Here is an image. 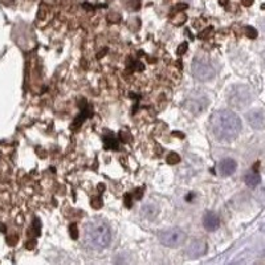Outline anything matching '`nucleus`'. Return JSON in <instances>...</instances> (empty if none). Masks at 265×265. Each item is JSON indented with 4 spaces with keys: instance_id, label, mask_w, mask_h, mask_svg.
Returning <instances> with one entry per match:
<instances>
[{
    "instance_id": "obj_3",
    "label": "nucleus",
    "mask_w": 265,
    "mask_h": 265,
    "mask_svg": "<svg viewBox=\"0 0 265 265\" xmlns=\"http://www.w3.org/2000/svg\"><path fill=\"white\" fill-rule=\"evenodd\" d=\"M252 98V90L247 85H234L228 90V102L236 109L248 106Z\"/></svg>"
},
{
    "instance_id": "obj_2",
    "label": "nucleus",
    "mask_w": 265,
    "mask_h": 265,
    "mask_svg": "<svg viewBox=\"0 0 265 265\" xmlns=\"http://www.w3.org/2000/svg\"><path fill=\"white\" fill-rule=\"evenodd\" d=\"M86 243L94 249L107 248L111 243V231L106 223L101 220L90 221L85 230Z\"/></svg>"
},
{
    "instance_id": "obj_19",
    "label": "nucleus",
    "mask_w": 265,
    "mask_h": 265,
    "mask_svg": "<svg viewBox=\"0 0 265 265\" xmlns=\"http://www.w3.org/2000/svg\"><path fill=\"white\" fill-rule=\"evenodd\" d=\"M107 20L113 21V23H118V21L121 20V16L118 14H116V12H113V14H109V16H107Z\"/></svg>"
},
{
    "instance_id": "obj_1",
    "label": "nucleus",
    "mask_w": 265,
    "mask_h": 265,
    "mask_svg": "<svg viewBox=\"0 0 265 265\" xmlns=\"http://www.w3.org/2000/svg\"><path fill=\"white\" fill-rule=\"evenodd\" d=\"M211 130L219 141H232L240 134L241 120L230 110H219L211 118Z\"/></svg>"
},
{
    "instance_id": "obj_16",
    "label": "nucleus",
    "mask_w": 265,
    "mask_h": 265,
    "mask_svg": "<svg viewBox=\"0 0 265 265\" xmlns=\"http://www.w3.org/2000/svg\"><path fill=\"white\" fill-rule=\"evenodd\" d=\"M245 34H247L249 39H256L257 37V31H256L255 28L247 27L245 28Z\"/></svg>"
},
{
    "instance_id": "obj_6",
    "label": "nucleus",
    "mask_w": 265,
    "mask_h": 265,
    "mask_svg": "<svg viewBox=\"0 0 265 265\" xmlns=\"http://www.w3.org/2000/svg\"><path fill=\"white\" fill-rule=\"evenodd\" d=\"M207 252V243L202 239H195L187 245L186 255L190 258H199L206 255Z\"/></svg>"
},
{
    "instance_id": "obj_18",
    "label": "nucleus",
    "mask_w": 265,
    "mask_h": 265,
    "mask_svg": "<svg viewBox=\"0 0 265 265\" xmlns=\"http://www.w3.org/2000/svg\"><path fill=\"white\" fill-rule=\"evenodd\" d=\"M69 231H70V235H72L73 239L79 238V231H77V224H70V227H69Z\"/></svg>"
},
{
    "instance_id": "obj_8",
    "label": "nucleus",
    "mask_w": 265,
    "mask_h": 265,
    "mask_svg": "<svg viewBox=\"0 0 265 265\" xmlns=\"http://www.w3.org/2000/svg\"><path fill=\"white\" fill-rule=\"evenodd\" d=\"M247 121L253 129L261 130L265 128V116L261 110H252L247 114Z\"/></svg>"
},
{
    "instance_id": "obj_21",
    "label": "nucleus",
    "mask_w": 265,
    "mask_h": 265,
    "mask_svg": "<svg viewBox=\"0 0 265 265\" xmlns=\"http://www.w3.org/2000/svg\"><path fill=\"white\" fill-rule=\"evenodd\" d=\"M241 2H243L244 6H251V4L253 3V0H241Z\"/></svg>"
},
{
    "instance_id": "obj_20",
    "label": "nucleus",
    "mask_w": 265,
    "mask_h": 265,
    "mask_svg": "<svg viewBox=\"0 0 265 265\" xmlns=\"http://www.w3.org/2000/svg\"><path fill=\"white\" fill-rule=\"evenodd\" d=\"M187 47H188V45H187V43H183V44H180L179 49H178V55H183V53L186 52Z\"/></svg>"
},
{
    "instance_id": "obj_22",
    "label": "nucleus",
    "mask_w": 265,
    "mask_h": 265,
    "mask_svg": "<svg viewBox=\"0 0 265 265\" xmlns=\"http://www.w3.org/2000/svg\"><path fill=\"white\" fill-rule=\"evenodd\" d=\"M4 3L6 4H11V3H14V0H3Z\"/></svg>"
},
{
    "instance_id": "obj_11",
    "label": "nucleus",
    "mask_w": 265,
    "mask_h": 265,
    "mask_svg": "<svg viewBox=\"0 0 265 265\" xmlns=\"http://www.w3.org/2000/svg\"><path fill=\"white\" fill-rule=\"evenodd\" d=\"M244 182L247 186L249 187H256L258 186L260 183H261V176L258 175L257 172H249V174H247L244 178Z\"/></svg>"
},
{
    "instance_id": "obj_12",
    "label": "nucleus",
    "mask_w": 265,
    "mask_h": 265,
    "mask_svg": "<svg viewBox=\"0 0 265 265\" xmlns=\"http://www.w3.org/2000/svg\"><path fill=\"white\" fill-rule=\"evenodd\" d=\"M141 214L146 217V219H153V217L157 216L158 214V210H157V207L152 206V204H147V206L142 207Z\"/></svg>"
},
{
    "instance_id": "obj_14",
    "label": "nucleus",
    "mask_w": 265,
    "mask_h": 265,
    "mask_svg": "<svg viewBox=\"0 0 265 265\" xmlns=\"http://www.w3.org/2000/svg\"><path fill=\"white\" fill-rule=\"evenodd\" d=\"M103 141H105V145H106L107 148H117V141L113 137L106 135V137L103 138Z\"/></svg>"
},
{
    "instance_id": "obj_13",
    "label": "nucleus",
    "mask_w": 265,
    "mask_h": 265,
    "mask_svg": "<svg viewBox=\"0 0 265 265\" xmlns=\"http://www.w3.org/2000/svg\"><path fill=\"white\" fill-rule=\"evenodd\" d=\"M125 4L131 11L139 10V7H141V0H125Z\"/></svg>"
},
{
    "instance_id": "obj_5",
    "label": "nucleus",
    "mask_w": 265,
    "mask_h": 265,
    "mask_svg": "<svg viewBox=\"0 0 265 265\" xmlns=\"http://www.w3.org/2000/svg\"><path fill=\"white\" fill-rule=\"evenodd\" d=\"M193 74L198 81L206 83V81H210V80L214 79L215 74H216V70H215V68L208 60L197 57L193 62Z\"/></svg>"
},
{
    "instance_id": "obj_7",
    "label": "nucleus",
    "mask_w": 265,
    "mask_h": 265,
    "mask_svg": "<svg viewBox=\"0 0 265 265\" xmlns=\"http://www.w3.org/2000/svg\"><path fill=\"white\" fill-rule=\"evenodd\" d=\"M208 105V101H207L206 97L200 96V97H194V98H190L186 101V109L193 114H200L204 110Z\"/></svg>"
},
{
    "instance_id": "obj_17",
    "label": "nucleus",
    "mask_w": 265,
    "mask_h": 265,
    "mask_svg": "<svg viewBox=\"0 0 265 265\" xmlns=\"http://www.w3.org/2000/svg\"><path fill=\"white\" fill-rule=\"evenodd\" d=\"M90 203H92V207H93V208H96V210H98V208H101V207H102V200H101V198H98V197L93 198Z\"/></svg>"
},
{
    "instance_id": "obj_15",
    "label": "nucleus",
    "mask_w": 265,
    "mask_h": 265,
    "mask_svg": "<svg viewBox=\"0 0 265 265\" xmlns=\"http://www.w3.org/2000/svg\"><path fill=\"white\" fill-rule=\"evenodd\" d=\"M166 161H167V163H170V165H175V163H178L180 161V157L176 154V153H171L170 155H167Z\"/></svg>"
},
{
    "instance_id": "obj_23",
    "label": "nucleus",
    "mask_w": 265,
    "mask_h": 265,
    "mask_svg": "<svg viewBox=\"0 0 265 265\" xmlns=\"http://www.w3.org/2000/svg\"><path fill=\"white\" fill-rule=\"evenodd\" d=\"M264 60H265V51H264Z\"/></svg>"
},
{
    "instance_id": "obj_4",
    "label": "nucleus",
    "mask_w": 265,
    "mask_h": 265,
    "mask_svg": "<svg viewBox=\"0 0 265 265\" xmlns=\"http://www.w3.org/2000/svg\"><path fill=\"white\" fill-rule=\"evenodd\" d=\"M186 232L179 230V228L163 230L158 234V240L161 241V244L169 247V248H178V247L186 243Z\"/></svg>"
},
{
    "instance_id": "obj_10",
    "label": "nucleus",
    "mask_w": 265,
    "mask_h": 265,
    "mask_svg": "<svg viewBox=\"0 0 265 265\" xmlns=\"http://www.w3.org/2000/svg\"><path fill=\"white\" fill-rule=\"evenodd\" d=\"M219 172H220L223 176H230L232 175L235 171H236V167H238V163L235 162L234 159L231 158H225L223 159L220 163H219Z\"/></svg>"
},
{
    "instance_id": "obj_9",
    "label": "nucleus",
    "mask_w": 265,
    "mask_h": 265,
    "mask_svg": "<svg viewBox=\"0 0 265 265\" xmlns=\"http://www.w3.org/2000/svg\"><path fill=\"white\" fill-rule=\"evenodd\" d=\"M203 225L207 231H216L219 225H220V219L215 212L210 211L207 212L203 217Z\"/></svg>"
}]
</instances>
